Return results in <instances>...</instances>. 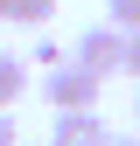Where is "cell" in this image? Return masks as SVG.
I'll list each match as a JSON object with an SVG mask.
<instances>
[{
    "mask_svg": "<svg viewBox=\"0 0 140 146\" xmlns=\"http://www.w3.org/2000/svg\"><path fill=\"white\" fill-rule=\"evenodd\" d=\"M70 63H84V70L105 84L112 70H126V35H119L112 21H91V28L77 35V49H70Z\"/></svg>",
    "mask_w": 140,
    "mask_h": 146,
    "instance_id": "6da1fadb",
    "label": "cell"
},
{
    "mask_svg": "<svg viewBox=\"0 0 140 146\" xmlns=\"http://www.w3.org/2000/svg\"><path fill=\"white\" fill-rule=\"evenodd\" d=\"M42 98L56 111H98V77L84 63H56V70H42Z\"/></svg>",
    "mask_w": 140,
    "mask_h": 146,
    "instance_id": "7a4b0ae2",
    "label": "cell"
},
{
    "mask_svg": "<svg viewBox=\"0 0 140 146\" xmlns=\"http://www.w3.org/2000/svg\"><path fill=\"white\" fill-rule=\"evenodd\" d=\"M49 146H112V125L98 111H56L49 118Z\"/></svg>",
    "mask_w": 140,
    "mask_h": 146,
    "instance_id": "3957f363",
    "label": "cell"
},
{
    "mask_svg": "<svg viewBox=\"0 0 140 146\" xmlns=\"http://www.w3.org/2000/svg\"><path fill=\"white\" fill-rule=\"evenodd\" d=\"M28 90V56H14V49H0V111H14Z\"/></svg>",
    "mask_w": 140,
    "mask_h": 146,
    "instance_id": "277c9868",
    "label": "cell"
},
{
    "mask_svg": "<svg viewBox=\"0 0 140 146\" xmlns=\"http://www.w3.org/2000/svg\"><path fill=\"white\" fill-rule=\"evenodd\" d=\"M49 14H56V0H7V21H21V28H42Z\"/></svg>",
    "mask_w": 140,
    "mask_h": 146,
    "instance_id": "5b68a950",
    "label": "cell"
},
{
    "mask_svg": "<svg viewBox=\"0 0 140 146\" xmlns=\"http://www.w3.org/2000/svg\"><path fill=\"white\" fill-rule=\"evenodd\" d=\"M105 21L119 35H140V0H105Z\"/></svg>",
    "mask_w": 140,
    "mask_h": 146,
    "instance_id": "8992f818",
    "label": "cell"
},
{
    "mask_svg": "<svg viewBox=\"0 0 140 146\" xmlns=\"http://www.w3.org/2000/svg\"><path fill=\"white\" fill-rule=\"evenodd\" d=\"M28 63H42V70H56V63H70V56H63V49H56V42H49V35H42V42L28 49Z\"/></svg>",
    "mask_w": 140,
    "mask_h": 146,
    "instance_id": "52a82bcc",
    "label": "cell"
},
{
    "mask_svg": "<svg viewBox=\"0 0 140 146\" xmlns=\"http://www.w3.org/2000/svg\"><path fill=\"white\" fill-rule=\"evenodd\" d=\"M0 146H21V125H14L7 111H0Z\"/></svg>",
    "mask_w": 140,
    "mask_h": 146,
    "instance_id": "ba28073f",
    "label": "cell"
},
{
    "mask_svg": "<svg viewBox=\"0 0 140 146\" xmlns=\"http://www.w3.org/2000/svg\"><path fill=\"white\" fill-rule=\"evenodd\" d=\"M126 77H140V35H126Z\"/></svg>",
    "mask_w": 140,
    "mask_h": 146,
    "instance_id": "9c48e42d",
    "label": "cell"
},
{
    "mask_svg": "<svg viewBox=\"0 0 140 146\" xmlns=\"http://www.w3.org/2000/svg\"><path fill=\"white\" fill-rule=\"evenodd\" d=\"M112 146H140V139H126V132H112Z\"/></svg>",
    "mask_w": 140,
    "mask_h": 146,
    "instance_id": "30bf717a",
    "label": "cell"
},
{
    "mask_svg": "<svg viewBox=\"0 0 140 146\" xmlns=\"http://www.w3.org/2000/svg\"><path fill=\"white\" fill-rule=\"evenodd\" d=\"M0 21H7V0H0Z\"/></svg>",
    "mask_w": 140,
    "mask_h": 146,
    "instance_id": "8fae6325",
    "label": "cell"
},
{
    "mask_svg": "<svg viewBox=\"0 0 140 146\" xmlns=\"http://www.w3.org/2000/svg\"><path fill=\"white\" fill-rule=\"evenodd\" d=\"M133 118H140V98H133Z\"/></svg>",
    "mask_w": 140,
    "mask_h": 146,
    "instance_id": "7c38bea8",
    "label": "cell"
},
{
    "mask_svg": "<svg viewBox=\"0 0 140 146\" xmlns=\"http://www.w3.org/2000/svg\"><path fill=\"white\" fill-rule=\"evenodd\" d=\"M21 146H28V139H21ZM42 146H49V139H42Z\"/></svg>",
    "mask_w": 140,
    "mask_h": 146,
    "instance_id": "4fadbf2b",
    "label": "cell"
}]
</instances>
